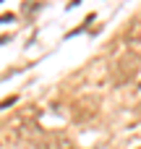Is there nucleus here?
<instances>
[{"instance_id":"1","label":"nucleus","mask_w":141,"mask_h":149,"mask_svg":"<svg viewBox=\"0 0 141 149\" xmlns=\"http://www.w3.org/2000/svg\"><path fill=\"white\" fill-rule=\"evenodd\" d=\"M123 45L128 47V52L133 58H141V18H133L126 29V37H123Z\"/></svg>"},{"instance_id":"2","label":"nucleus","mask_w":141,"mask_h":149,"mask_svg":"<svg viewBox=\"0 0 141 149\" xmlns=\"http://www.w3.org/2000/svg\"><path fill=\"white\" fill-rule=\"evenodd\" d=\"M31 149H76V147H73V141L65 134H50V136L37 139V144Z\"/></svg>"}]
</instances>
